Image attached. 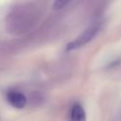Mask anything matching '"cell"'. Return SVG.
<instances>
[{
  "instance_id": "1",
  "label": "cell",
  "mask_w": 121,
  "mask_h": 121,
  "mask_svg": "<svg viewBox=\"0 0 121 121\" xmlns=\"http://www.w3.org/2000/svg\"><path fill=\"white\" fill-rule=\"evenodd\" d=\"M100 26L97 25H93L89 26L87 29H85L79 36H78L74 41L70 42L66 45V50L67 51H72L75 49H78L79 47H82L83 45L87 44L90 43L99 32Z\"/></svg>"
},
{
  "instance_id": "3",
  "label": "cell",
  "mask_w": 121,
  "mask_h": 121,
  "mask_svg": "<svg viewBox=\"0 0 121 121\" xmlns=\"http://www.w3.org/2000/svg\"><path fill=\"white\" fill-rule=\"evenodd\" d=\"M70 121H86L85 111L80 104H74L70 112Z\"/></svg>"
},
{
  "instance_id": "2",
  "label": "cell",
  "mask_w": 121,
  "mask_h": 121,
  "mask_svg": "<svg viewBox=\"0 0 121 121\" xmlns=\"http://www.w3.org/2000/svg\"><path fill=\"white\" fill-rule=\"evenodd\" d=\"M6 98H7V101L9 103V105H11L13 108H16V109H22L26 104V95L23 93L18 91L10 90L7 92Z\"/></svg>"
},
{
  "instance_id": "4",
  "label": "cell",
  "mask_w": 121,
  "mask_h": 121,
  "mask_svg": "<svg viewBox=\"0 0 121 121\" xmlns=\"http://www.w3.org/2000/svg\"><path fill=\"white\" fill-rule=\"evenodd\" d=\"M69 3H70L69 1H55V2H54V8L60 9L64 8V7H65L66 5H68Z\"/></svg>"
}]
</instances>
